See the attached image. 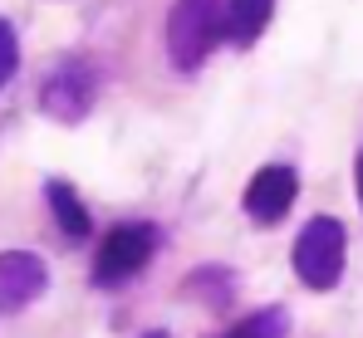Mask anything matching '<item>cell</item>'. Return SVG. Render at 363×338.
I'll list each match as a JSON object with an SVG mask.
<instances>
[{
	"instance_id": "6da1fadb",
	"label": "cell",
	"mask_w": 363,
	"mask_h": 338,
	"mask_svg": "<svg viewBox=\"0 0 363 338\" xmlns=\"http://www.w3.org/2000/svg\"><path fill=\"white\" fill-rule=\"evenodd\" d=\"M226 40V0H172L167 10V59L177 74H196Z\"/></svg>"
},
{
	"instance_id": "7a4b0ae2",
	"label": "cell",
	"mask_w": 363,
	"mask_h": 338,
	"mask_svg": "<svg viewBox=\"0 0 363 338\" xmlns=\"http://www.w3.org/2000/svg\"><path fill=\"white\" fill-rule=\"evenodd\" d=\"M290 265H295L300 284L314 289V294L339 289L344 265H349V230H344V221L339 216L304 221V230L295 235V245H290Z\"/></svg>"
},
{
	"instance_id": "3957f363",
	"label": "cell",
	"mask_w": 363,
	"mask_h": 338,
	"mask_svg": "<svg viewBox=\"0 0 363 338\" xmlns=\"http://www.w3.org/2000/svg\"><path fill=\"white\" fill-rule=\"evenodd\" d=\"M157 240H162V230L152 221H118L99 240L94 284H99V289H123L128 280H138V275L147 270V260L157 255Z\"/></svg>"
},
{
	"instance_id": "277c9868",
	"label": "cell",
	"mask_w": 363,
	"mask_h": 338,
	"mask_svg": "<svg viewBox=\"0 0 363 338\" xmlns=\"http://www.w3.org/2000/svg\"><path fill=\"white\" fill-rule=\"evenodd\" d=\"M99 103V69L89 64V59L69 55L60 59L50 74H45V84H40V113L45 118H55L64 128H74V123H84L89 113Z\"/></svg>"
},
{
	"instance_id": "5b68a950",
	"label": "cell",
	"mask_w": 363,
	"mask_h": 338,
	"mask_svg": "<svg viewBox=\"0 0 363 338\" xmlns=\"http://www.w3.org/2000/svg\"><path fill=\"white\" fill-rule=\"evenodd\" d=\"M295 196H300V171L285 167V162H265V167L245 181L241 206H245V216H250L255 225H280L285 216H290Z\"/></svg>"
},
{
	"instance_id": "8992f818",
	"label": "cell",
	"mask_w": 363,
	"mask_h": 338,
	"mask_svg": "<svg viewBox=\"0 0 363 338\" xmlns=\"http://www.w3.org/2000/svg\"><path fill=\"white\" fill-rule=\"evenodd\" d=\"M50 289V265L35 250H0V309L20 314Z\"/></svg>"
},
{
	"instance_id": "52a82bcc",
	"label": "cell",
	"mask_w": 363,
	"mask_h": 338,
	"mask_svg": "<svg viewBox=\"0 0 363 338\" xmlns=\"http://www.w3.org/2000/svg\"><path fill=\"white\" fill-rule=\"evenodd\" d=\"M45 201H50V211H55V225H60L64 240H84V235L94 230V216H89L84 196H79L64 176H50V181H45Z\"/></svg>"
},
{
	"instance_id": "ba28073f",
	"label": "cell",
	"mask_w": 363,
	"mask_h": 338,
	"mask_svg": "<svg viewBox=\"0 0 363 338\" xmlns=\"http://www.w3.org/2000/svg\"><path fill=\"white\" fill-rule=\"evenodd\" d=\"M275 0H226V40L236 50H250L265 30H270Z\"/></svg>"
},
{
	"instance_id": "9c48e42d",
	"label": "cell",
	"mask_w": 363,
	"mask_h": 338,
	"mask_svg": "<svg viewBox=\"0 0 363 338\" xmlns=\"http://www.w3.org/2000/svg\"><path fill=\"white\" fill-rule=\"evenodd\" d=\"M182 294H191V299L206 294L211 309H226L231 294H236V275H231L226 265H201V270H191V275L182 280Z\"/></svg>"
},
{
	"instance_id": "30bf717a",
	"label": "cell",
	"mask_w": 363,
	"mask_h": 338,
	"mask_svg": "<svg viewBox=\"0 0 363 338\" xmlns=\"http://www.w3.org/2000/svg\"><path fill=\"white\" fill-rule=\"evenodd\" d=\"M285 334H290V314L270 304V309H255V314H245V319H241V324H236V329H231L226 338H285Z\"/></svg>"
},
{
	"instance_id": "8fae6325",
	"label": "cell",
	"mask_w": 363,
	"mask_h": 338,
	"mask_svg": "<svg viewBox=\"0 0 363 338\" xmlns=\"http://www.w3.org/2000/svg\"><path fill=\"white\" fill-rule=\"evenodd\" d=\"M15 74H20V35H15V25L0 15V89H5Z\"/></svg>"
},
{
	"instance_id": "7c38bea8",
	"label": "cell",
	"mask_w": 363,
	"mask_h": 338,
	"mask_svg": "<svg viewBox=\"0 0 363 338\" xmlns=\"http://www.w3.org/2000/svg\"><path fill=\"white\" fill-rule=\"evenodd\" d=\"M354 196H359V206H363V147H359V157H354Z\"/></svg>"
},
{
	"instance_id": "4fadbf2b",
	"label": "cell",
	"mask_w": 363,
	"mask_h": 338,
	"mask_svg": "<svg viewBox=\"0 0 363 338\" xmlns=\"http://www.w3.org/2000/svg\"><path fill=\"white\" fill-rule=\"evenodd\" d=\"M143 338H172V334H167V329H147Z\"/></svg>"
}]
</instances>
